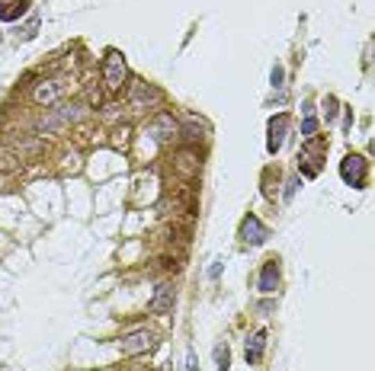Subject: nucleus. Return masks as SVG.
Masks as SVG:
<instances>
[{"instance_id":"nucleus-1","label":"nucleus","mask_w":375,"mask_h":371,"mask_svg":"<svg viewBox=\"0 0 375 371\" xmlns=\"http://www.w3.org/2000/svg\"><path fill=\"white\" fill-rule=\"evenodd\" d=\"M125 77H128V67H125V58L119 51H109L106 61H103V80H106V90L109 93H119L122 90Z\"/></svg>"},{"instance_id":"nucleus-2","label":"nucleus","mask_w":375,"mask_h":371,"mask_svg":"<svg viewBox=\"0 0 375 371\" xmlns=\"http://www.w3.org/2000/svg\"><path fill=\"white\" fill-rule=\"evenodd\" d=\"M340 176L347 186H353V189H362L366 186V160L359 154H347L340 160Z\"/></svg>"},{"instance_id":"nucleus-3","label":"nucleus","mask_w":375,"mask_h":371,"mask_svg":"<svg viewBox=\"0 0 375 371\" xmlns=\"http://www.w3.org/2000/svg\"><path fill=\"white\" fill-rule=\"evenodd\" d=\"M154 343H158V336L151 330H135V333H128V336H122L119 349H122V355H142V352H151Z\"/></svg>"},{"instance_id":"nucleus-4","label":"nucleus","mask_w":375,"mask_h":371,"mask_svg":"<svg viewBox=\"0 0 375 371\" xmlns=\"http://www.w3.org/2000/svg\"><path fill=\"white\" fill-rule=\"evenodd\" d=\"M321 157H324V144L317 138H308V148L301 150V160H305V164H301V173L305 176L321 173Z\"/></svg>"},{"instance_id":"nucleus-5","label":"nucleus","mask_w":375,"mask_h":371,"mask_svg":"<svg viewBox=\"0 0 375 371\" xmlns=\"http://www.w3.org/2000/svg\"><path fill=\"white\" fill-rule=\"evenodd\" d=\"M267 227H263V221H260L257 215H247L241 221V240L244 243H250V247H260V243H267Z\"/></svg>"},{"instance_id":"nucleus-6","label":"nucleus","mask_w":375,"mask_h":371,"mask_svg":"<svg viewBox=\"0 0 375 371\" xmlns=\"http://www.w3.org/2000/svg\"><path fill=\"white\" fill-rule=\"evenodd\" d=\"M154 103H160V90H158V87L135 80L132 83V106L135 109H148V106H154Z\"/></svg>"},{"instance_id":"nucleus-7","label":"nucleus","mask_w":375,"mask_h":371,"mask_svg":"<svg viewBox=\"0 0 375 371\" xmlns=\"http://www.w3.org/2000/svg\"><path fill=\"white\" fill-rule=\"evenodd\" d=\"M285 128H289V116H276V119H269V138H267V150H269V154H276V150L283 148Z\"/></svg>"},{"instance_id":"nucleus-8","label":"nucleus","mask_w":375,"mask_h":371,"mask_svg":"<svg viewBox=\"0 0 375 371\" xmlns=\"http://www.w3.org/2000/svg\"><path fill=\"white\" fill-rule=\"evenodd\" d=\"M276 285H279V263H276V259H267L263 269H260V291H263V295H273Z\"/></svg>"},{"instance_id":"nucleus-9","label":"nucleus","mask_w":375,"mask_h":371,"mask_svg":"<svg viewBox=\"0 0 375 371\" xmlns=\"http://www.w3.org/2000/svg\"><path fill=\"white\" fill-rule=\"evenodd\" d=\"M58 96H61V83L58 80H42L39 87L33 90V99L39 103V106H51Z\"/></svg>"},{"instance_id":"nucleus-10","label":"nucleus","mask_w":375,"mask_h":371,"mask_svg":"<svg viewBox=\"0 0 375 371\" xmlns=\"http://www.w3.org/2000/svg\"><path fill=\"white\" fill-rule=\"evenodd\" d=\"M263 349H267V333L260 330V333H253V336L247 339V349H244V359H247V365H257L260 359H263Z\"/></svg>"},{"instance_id":"nucleus-11","label":"nucleus","mask_w":375,"mask_h":371,"mask_svg":"<svg viewBox=\"0 0 375 371\" xmlns=\"http://www.w3.org/2000/svg\"><path fill=\"white\" fill-rule=\"evenodd\" d=\"M151 132H154V138H158V141H170V138H176L180 125H176L170 116H158V119H154V125H151Z\"/></svg>"},{"instance_id":"nucleus-12","label":"nucleus","mask_w":375,"mask_h":371,"mask_svg":"<svg viewBox=\"0 0 375 371\" xmlns=\"http://www.w3.org/2000/svg\"><path fill=\"white\" fill-rule=\"evenodd\" d=\"M26 7H29V0H0V19L13 23V19H19L26 13Z\"/></svg>"},{"instance_id":"nucleus-13","label":"nucleus","mask_w":375,"mask_h":371,"mask_svg":"<svg viewBox=\"0 0 375 371\" xmlns=\"http://www.w3.org/2000/svg\"><path fill=\"white\" fill-rule=\"evenodd\" d=\"M170 307H174V288H170V285H158V295L151 297V311L167 313Z\"/></svg>"},{"instance_id":"nucleus-14","label":"nucleus","mask_w":375,"mask_h":371,"mask_svg":"<svg viewBox=\"0 0 375 371\" xmlns=\"http://www.w3.org/2000/svg\"><path fill=\"white\" fill-rule=\"evenodd\" d=\"M58 128H65V122L58 119V112H55V109H51L45 119H39V122H35V132H39V135H55Z\"/></svg>"},{"instance_id":"nucleus-15","label":"nucleus","mask_w":375,"mask_h":371,"mask_svg":"<svg viewBox=\"0 0 375 371\" xmlns=\"http://www.w3.org/2000/svg\"><path fill=\"white\" fill-rule=\"evenodd\" d=\"M55 112H58V119L61 122H77V119L83 116V106L81 103H61V106H55Z\"/></svg>"},{"instance_id":"nucleus-16","label":"nucleus","mask_w":375,"mask_h":371,"mask_svg":"<svg viewBox=\"0 0 375 371\" xmlns=\"http://www.w3.org/2000/svg\"><path fill=\"white\" fill-rule=\"evenodd\" d=\"M317 132V119L311 112V103H305V122H301V138H315Z\"/></svg>"},{"instance_id":"nucleus-17","label":"nucleus","mask_w":375,"mask_h":371,"mask_svg":"<svg viewBox=\"0 0 375 371\" xmlns=\"http://www.w3.org/2000/svg\"><path fill=\"white\" fill-rule=\"evenodd\" d=\"M215 368L218 371L231 368V352H228V346H215Z\"/></svg>"},{"instance_id":"nucleus-18","label":"nucleus","mask_w":375,"mask_h":371,"mask_svg":"<svg viewBox=\"0 0 375 371\" xmlns=\"http://www.w3.org/2000/svg\"><path fill=\"white\" fill-rule=\"evenodd\" d=\"M19 166V157L17 154H7V150H0V170H17Z\"/></svg>"},{"instance_id":"nucleus-19","label":"nucleus","mask_w":375,"mask_h":371,"mask_svg":"<svg viewBox=\"0 0 375 371\" xmlns=\"http://www.w3.org/2000/svg\"><path fill=\"white\" fill-rule=\"evenodd\" d=\"M324 116H327V122H333V119H337V99H333V96L324 99Z\"/></svg>"},{"instance_id":"nucleus-20","label":"nucleus","mask_w":375,"mask_h":371,"mask_svg":"<svg viewBox=\"0 0 375 371\" xmlns=\"http://www.w3.org/2000/svg\"><path fill=\"white\" fill-rule=\"evenodd\" d=\"M283 77H285V71H283V67H279V64H276V67H273V74H269V80H273V87H276V90L283 87Z\"/></svg>"},{"instance_id":"nucleus-21","label":"nucleus","mask_w":375,"mask_h":371,"mask_svg":"<svg viewBox=\"0 0 375 371\" xmlns=\"http://www.w3.org/2000/svg\"><path fill=\"white\" fill-rule=\"evenodd\" d=\"M295 189H299V180H289V189H285V198L295 196Z\"/></svg>"},{"instance_id":"nucleus-22","label":"nucleus","mask_w":375,"mask_h":371,"mask_svg":"<svg viewBox=\"0 0 375 371\" xmlns=\"http://www.w3.org/2000/svg\"><path fill=\"white\" fill-rule=\"evenodd\" d=\"M186 371H196V355L190 352V359H186Z\"/></svg>"},{"instance_id":"nucleus-23","label":"nucleus","mask_w":375,"mask_h":371,"mask_svg":"<svg viewBox=\"0 0 375 371\" xmlns=\"http://www.w3.org/2000/svg\"><path fill=\"white\" fill-rule=\"evenodd\" d=\"M0 189H3V176H0Z\"/></svg>"}]
</instances>
